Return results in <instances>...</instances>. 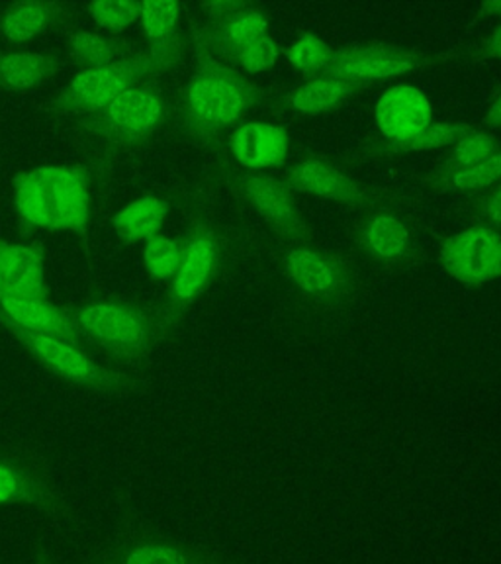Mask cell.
I'll list each match as a JSON object with an SVG mask.
<instances>
[{
    "label": "cell",
    "mask_w": 501,
    "mask_h": 564,
    "mask_svg": "<svg viewBox=\"0 0 501 564\" xmlns=\"http://www.w3.org/2000/svg\"><path fill=\"white\" fill-rule=\"evenodd\" d=\"M266 32V20L259 12H243L229 20L226 37L229 44L238 47L239 52L247 45L255 44Z\"/></svg>",
    "instance_id": "4dcf8cb0"
},
{
    "label": "cell",
    "mask_w": 501,
    "mask_h": 564,
    "mask_svg": "<svg viewBox=\"0 0 501 564\" xmlns=\"http://www.w3.org/2000/svg\"><path fill=\"white\" fill-rule=\"evenodd\" d=\"M0 506L32 508L57 528H67L79 518L52 463L28 445L0 443Z\"/></svg>",
    "instance_id": "7a4b0ae2"
},
{
    "label": "cell",
    "mask_w": 501,
    "mask_h": 564,
    "mask_svg": "<svg viewBox=\"0 0 501 564\" xmlns=\"http://www.w3.org/2000/svg\"><path fill=\"white\" fill-rule=\"evenodd\" d=\"M286 269L292 281L298 284L302 291L319 294L334 286V269L326 259L309 251V249H294L286 256Z\"/></svg>",
    "instance_id": "7402d4cb"
},
{
    "label": "cell",
    "mask_w": 501,
    "mask_h": 564,
    "mask_svg": "<svg viewBox=\"0 0 501 564\" xmlns=\"http://www.w3.org/2000/svg\"><path fill=\"white\" fill-rule=\"evenodd\" d=\"M70 50H73V57L83 65H87V69L105 67L123 59L120 47L112 40L92 32H77L73 35Z\"/></svg>",
    "instance_id": "484cf974"
},
{
    "label": "cell",
    "mask_w": 501,
    "mask_h": 564,
    "mask_svg": "<svg viewBox=\"0 0 501 564\" xmlns=\"http://www.w3.org/2000/svg\"><path fill=\"white\" fill-rule=\"evenodd\" d=\"M155 70L157 67L151 55L79 70L53 100V112L67 116L97 115L98 110L110 105L128 88L138 87L143 77Z\"/></svg>",
    "instance_id": "8992f818"
},
{
    "label": "cell",
    "mask_w": 501,
    "mask_h": 564,
    "mask_svg": "<svg viewBox=\"0 0 501 564\" xmlns=\"http://www.w3.org/2000/svg\"><path fill=\"white\" fill-rule=\"evenodd\" d=\"M216 264V243L208 236L194 238L183 253V263L173 279V299L186 304L196 299L210 281Z\"/></svg>",
    "instance_id": "e0dca14e"
},
{
    "label": "cell",
    "mask_w": 501,
    "mask_h": 564,
    "mask_svg": "<svg viewBox=\"0 0 501 564\" xmlns=\"http://www.w3.org/2000/svg\"><path fill=\"white\" fill-rule=\"evenodd\" d=\"M484 9L490 12H501V2H490V4H486Z\"/></svg>",
    "instance_id": "74e56055"
},
{
    "label": "cell",
    "mask_w": 501,
    "mask_h": 564,
    "mask_svg": "<svg viewBox=\"0 0 501 564\" xmlns=\"http://www.w3.org/2000/svg\"><path fill=\"white\" fill-rule=\"evenodd\" d=\"M88 14L97 22L98 26L108 32H122L132 26L141 17V2H123V0H102L90 2L87 7Z\"/></svg>",
    "instance_id": "4316f807"
},
{
    "label": "cell",
    "mask_w": 501,
    "mask_h": 564,
    "mask_svg": "<svg viewBox=\"0 0 501 564\" xmlns=\"http://www.w3.org/2000/svg\"><path fill=\"white\" fill-rule=\"evenodd\" d=\"M0 292L45 299L44 253L37 247L0 241Z\"/></svg>",
    "instance_id": "4fadbf2b"
},
{
    "label": "cell",
    "mask_w": 501,
    "mask_h": 564,
    "mask_svg": "<svg viewBox=\"0 0 501 564\" xmlns=\"http://www.w3.org/2000/svg\"><path fill=\"white\" fill-rule=\"evenodd\" d=\"M246 191L253 206L266 220L286 228L296 226L298 218L292 206L291 194L281 183L263 176H251L247 178Z\"/></svg>",
    "instance_id": "44dd1931"
},
{
    "label": "cell",
    "mask_w": 501,
    "mask_h": 564,
    "mask_svg": "<svg viewBox=\"0 0 501 564\" xmlns=\"http://www.w3.org/2000/svg\"><path fill=\"white\" fill-rule=\"evenodd\" d=\"M470 128L465 123H429L414 140L402 143L407 150H437L458 143L470 135Z\"/></svg>",
    "instance_id": "83f0119b"
},
{
    "label": "cell",
    "mask_w": 501,
    "mask_h": 564,
    "mask_svg": "<svg viewBox=\"0 0 501 564\" xmlns=\"http://www.w3.org/2000/svg\"><path fill=\"white\" fill-rule=\"evenodd\" d=\"M167 214L168 204L157 196L148 194L116 212L112 226L116 234L128 243L150 241L157 236L159 229L163 228Z\"/></svg>",
    "instance_id": "ac0fdd59"
},
{
    "label": "cell",
    "mask_w": 501,
    "mask_h": 564,
    "mask_svg": "<svg viewBox=\"0 0 501 564\" xmlns=\"http://www.w3.org/2000/svg\"><path fill=\"white\" fill-rule=\"evenodd\" d=\"M410 241V234L402 221L394 216H379L370 221L367 243L379 257L392 259L402 256Z\"/></svg>",
    "instance_id": "cb8c5ba5"
},
{
    "label": "cell",
    "mask_w": 501,
    "mask_h": 564,
    "mask_svg": "<svg viewBox=\"0 0 501 564\" xmlns=\"http://www.w3.org/2000/svg\"><path fill=\"white\" fill-rule=\"evenodd\" d=\"M87 556L102 564H216L204 549L165 538L120 500L112 529Z\"/></svg>",
    "instance_id": "277c9868"
},
{
    "label": "cell",
    "mask_w": 501,
    "mask_h": 564,
    "mask_svg": "<svg viewBox=\"0 0 501 564\" xmlns=\"http://www.w3.org/2000/svg\"><path fill=\"white\" fill-rule=\"evenodd\" d=\"M165 118V105L150 87L128 88L110 105L83 120L88 132L112 143H135L155 132Z\"/></svg>",
    "instance_id": "52a82bcc"
},
{
    "label": "cell",
    "mask_w": 501,
    "mask_h": 564,
    "mask_svg": "<svg viewBox=\"0 0 501 564\" xmlns=\"http://www.w3.org/2000/svg\"><path fill=\"white\" fill-rule=\"evenodd\" d=\"M415 67L412 55L392 47H357L334 55L327 69L337 80H379L404 75Z\"/></svg>",
    "instance_id": "7c38bea8"
},
{
    "label": "cell",
    "mask_w": 501,
    "mask_h": 564,
    "mask_svg": "<svg viewBox=\"0 0 501 564\" xmlns=\"http://www.w3.org/2000/svg\"><path fill=\"white\" fill-rule=\"evenodd\" d=\"M488 53L501 59V26L498 28V30L493 32L492 37H490V42H488Z\"/></svg>",
    "instance_id": "d590c367"
},
{
    "label": "cell",
    "mask_w": 501,
    "mask_h": 564,
    "mask_svg": "<svg viewBox=\"0 0 501 564\" xmlns=\"http://www.w3.org/2000/svg\"><path fill=\"white\" fill-rule=\"evenodd\" d=\"M349 95V87L337 79H319L299 87L292 95L291 102L304 115H319L341 102Z\"/></svg>",
    "instance_id": "603a6c76"
},
{
    "label": "cell",
    "mask_w": 501,
    "mask_h": 564,
    "mask_svg": "<svg viewBox=\"0 0 501 564\" xmlns=\"http://www.w3.org/2000/svg\"><path fill=\"white\" fill-rule=\"evenodd\" d=\"M73 317L79 326L83 341L116 361H143L161 339L157 322L122 300H98L77 310Z\"/></svg>",
    "instance_id": "5b68a950"
},
{
    "label": "cell",
    "mask_w": 501,
    "mask_h": 564,
    "mask_svg": "<svg viewBox=\"0 0 501 564\" xmlns=\"http://www.w3.org/2000/svg\"><path fill=\"white\" fill-rule=\"evenodd\" d=\"M0 319L4 324L26 327L35 334L52 335L67 344L83 347V335L73 314L53 306L47 299L14 296L0 292Z\"/></svg>",
    "instance_id": "30bf717a"
},
{
    "label": "cell",
    "mask_w": 501,
    "mask_h": 564,
    "mask_svg": "<svg viewBox=\"0 0 501 564\" xmlns=\"http://www.w3.org/2000/svg\"><path fill=\"white\" fill-rule=\"evenodd\" d=\"M501 176V151L493 153L492 158L484 159L470 167L457 169L450 183L458 191H476L492 185Z\"/></svg>",
    "instance_id": "f1b7e54d"
},
{
    "label": "cell",
    "mask_w": 501,
    "mask_h": 564,
    "mask_svg": "<svg viewBox=\"0 0 501 564\" xmlns=\"http://www.w3.org/2000/svg\"><path fill=\"white\" fill-rule=\"evenodd\" d=\"M488 120L490 122L495 123V126H501V97L493 102L492 108H490V115H488Z\"/></svg>",
    "instance_id": "8d00e7d4"
},
{
    "label": "cell",
    "mask_w": 501,
    "mask_h": 564,
    "mask_svg": "<svg viewBox=\"0 0 501 564\" xmlns=\"http://www.w3.org/2000/svg\"><path fill=\"white\" fill-rule=\"evenodd\" d=\"M30 564H67L63 561L62 555L57 553V549L50 541H40L32 549V558Z\"/></svg>",
    "instance_id": "836d02e7"
},
{
    "label": "cell",
    "mask_w": 501,
    "mask_h": 564,
    "mask_svg": "<svg viewBox=\"0 0 501 564\" xmlns=\"http://www.w3.org/2000/svg\"><path fill=\"white\" fill-rule=\"evenodd\" d=\"M377 122L386 138L405 143L432 123V105L417 88H390L377 106Z\"/></svg>",
    "instance_id": "8fae6325"
},
{
    "label": "cell",
    "mask_w": 501,
    "mask_h": 564,
    "mask_svg": "<svg viewBox=\"0 0 501 564\" xmlns=\"http://www.w3.org/2000/svg\"><path fill=\"white\" fill-rule=\"evenodd\" d=\"M80 564H102L98 563V561H95V558H90V556H85L83 561H80Z\"/></svg>",
    "instance_id": "f35d334b"
},
{
    "label": "cell",
    "mask_w": 501,
    "mask_h": 564,
    "mask_svg": "<svg viewBox=\"0 0 501 564\" xmlns=\"http://www.w3.org/2000/svg\"><path fill=\"white\" fill-rule=\"evenodd\" d=\"M7 326L42 369L70 387L108 397H130L141 388V380L135 375L98 361L80 345L67 344L52 335L35 334L14 324Z\"/></svg>",
    "instance_id": "3957f363"
},
{
    "label": "cell",
    "mask_w": 501,
    "mask_h": 564,
    "mask_svg": "<svg viewBox=\"0 0 501 564\" xmlns=\"http://www.w3.org/2000/svg\"><path fill=\"white\" fill-rule=\"evenodd\" d=\"M288 59L302 70L326 69L334 59V52L316 35H304L288 50Z\"/></svg>",
    "instance_id": "f546056e"
},
{
    "label": "cell",
    "mask_w": 501,
    "mask_h": 564,
    "mask_svg": "<svg viewBox=\"0 0 501 564\" xmlns=\"http://www.w3.org/2000/svg\"><path fill=\"white\" fill-rule=\"evenodd\" d=\"M291 183L299 191L339 203H352L357 198V191L351 181L319 161L299 163L298 167L292 171Z\"/></svg>",
    "instance_id": "ffe728a7"
},
{
    "label": "cell",
    "mask_w": 501,
    "mask_h": 564,
    "mask_svg": "<svg viewBox=\"0 0 501 564\" xmlns=\"http://www.w3.org/2000/svg\"><path fill=\"white\" fill-rule=\"evenodd\" d=\"M440 261L457 281H493L501 276V236L490 228L465 229L445 241Z\"/></svg>",
    "instance_id": "9c48e42d"
},
{
    "label": "cell",
    "mask_w": 501,
    "mask_h": 564,
    "mask_svg": "<svg viewBox=\"0 0 501 564\" xmlns=\"http://www.w3.org/2000/svg\"><path fill=\"white\" fill-rule=\"evenodd\" d=\"M498 153V140L490 133H470L465 140L458 141L453 151V161L458 169L470 167L484 159Z\"/></svg>",
    "instance_id": "1f68e13d"
},
{
    "label": "cell",
    "mask_w": 501,
    "mask_h": 564,
    "mask_svg": "<svg viewBox=\"0 0 501 564\" xmlns=\"http://www.w3.org/2000/svg\"><path fill=\"white\" fill-rule=\"evenodd\" d=\"M231 150L243 167H273L286 158L288 135L271 123H246L233 133Z\"/></svg>",
    "instance_id": "5bb4252c"
},
{
    "label": "cell",
    "mask_w": 501,
    "mask_h": 564,
    "mask_svg": "<svg viewBox=\"0 0 501 564\" xmlns=\"http://www.w3.org/2000/svg\"><path fill=\"white\" fill-rule=\"evenodd\" d=\"M486 212L493 221L501 224V188H498L495 193L490 196V200L486 204Z\"/></svg>",
    "instance_id": "e575fe53"
},
{
    "label": "cell",
    "mask_w": 501,
    "mask_h": 564,
    "mask_svg": "<svg viewBox=\"0 0 501 564\" xmlns=\"http://www.w3.org/2000/svg\"><path fill=\"white\" fill-rule=\"evenodd\" d=\"M62 67V59L55 55L35 52L0 53V90L14 93L40 87L52 80Z\"/></svg>",
    "instance_id": "2e32d148"
},
{
    "label": "cell",
    "mask_w": 501,
    "mask_h": 564,
    "mask_svg": "<svg viewBox=\"0 0 501 564\" xmlns=\"http://www.w3.org/2000/svg\"><path fill=\"white\" fill-rule=\"evenodd\" d=\"M249 97V88L236 75L220 67H204L186 90V112L196 128L220 130L238 122Z\"/></svg>",
    "instance_id": "ba28073f"
},
{
    "label": "cell",
    "mask_w": 501,
    "mask_h": 564,
    "mask_svg": "<svg viewBox=\"0 0 501 564\" xmlns=\"http://www.w3.org/2000/svg\"><path fill=\"white\" fill-rule=\"evenodd\" d=\"M276 55H279L276 44L264 35L255 44L247 45L246 50L239 52V62L249 73H261V70L273 67Z\"/></svg>",
    "instance_id": "d6a6232c"
},
{
    "label": "cell",
    "mask_w": 501,
    "mask_h": 564,
    "mask_svg": "<svg viewBox=\"0 0 501 564\" xmlns=\"http://www.w3.org/2000/svg\"><path fill=\"white\" fill-rule=\"evenodd\" d=\"M183 249L165 236H155L145 243L143 249V263L148 273L157 281H173L183 263Z\"/></svg>",
    "instance_id": "d4e9b609"
},
{
    "label": "cell",
    "mask_w": 501,
    "mask_h": 564,
    "mask_svg": "<svg viewBox=\"0 0 501 564\" xmlns=\"http://www.w3.org/2000/svg\"><path fill=\"white\" fill-rule=\"evenodd\" d=\"M57 10L59 7L47 2H14L0 17V34L14 44L28 42L35 35L44 34L45 28L52 26Z\"/></svg>",
    "instance_id": "d6986e66"
},
{
    "label": "cell",
    "mask_w": 501,
    "mask_h": 564,
    "mask_svg": "<svg viewBox=\"0 0 501 564\" xmlns=\"http://www.w3.org/2000/svg\"><path fill=\"white\" fill-rule=\"evenodd\" d=\"M14 206L35 228L87 234L90 194L87 175L77 167H37L14 178Z\"/></svg>",
    "instance_id": "6da1fadb"
},
{
    "label": "cell",
    "mask_w": 501,
    "mask_h": 564,
    "mask_svg": "<svg viewBox=\"0 0 501 564\" xmlns=\"http://www.w3.org/2000/svg\"><path fill=\"white\" fill-rule=\"evenodd\" d=\"M141 24L151 44V59L157 70L175 62L176 26L181 20V4L171 0L141 2Z\"/></svg>",
    "instance_id": "9a60e30c"
}]
</instances>
